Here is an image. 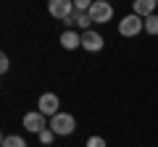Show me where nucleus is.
<instances>
[{
  "instance_id": "1",
  "label": "nucleus",
  "mask_w": 158,
  "mask_h": 147,
  "mask_svg": "<svg viewBox=\"0 0 158 147\" xmlns=\"http://www.w3.org/2000/svg\"><path fill=\"white\" fill-rule=\"evenodd\" d=\"M87 16H90L92 24H106V21L113 18V8H111V3H106V0H95V3L90 6V11H87Z\"/></svg>"
},
{
  "instance_id": "2",
  "label": "nucleus",
  "mask_w": 158,
  "mask_h": 147,
  "mask_svg": "<svg viewBox=\"0 0 158 147\" xmlns=\"http://www.w3.org/2000/svg\"><path fill=\"white\" fill-rule=\"evenodd\" d=\"M142 29H145V18L135 16V13H129V16H124L118 21V34H121V37H135Z\"/></svg>"
},
{
  "instance_id": "3",
  "label": "nucleus",
  "mask_w": 158,
  "mask_h": 147,
  "mask_svg": "<svg viewBox=\"0 0 158 147\" xmlns=\"http://www.w3.org/2000/svg\"><path fill=\"white\" fill-rule=\"evenodd\" d=\"M74 116L71 113H58V116H53V121H50V129H53V134L56 137H69L74 131Z\"/></svg>"
},
{
  "instance_id": "4",
  "label": "nucleus",
  "mask_w": 158,
  "mask_h": 147,
  "mask_svg": "<svg viewBox=\"0 0 158 147\" xmlns=\"http://www.w3.org/2000/svg\"><path fill=\"white\" fill-rule=\"evenodd\" d=\"M48 11H50L53 18L66 21V18L74 13V3H71V0H50V3H48Z\"/></svg>"
},
{
  "instance_id": "5",
  "label": "nucleus",
  "mask_w": 158,
  "mask_h": 147,
  "mask_svg": "<svg viewBox=\"0 0 158 147\" xmlns=\"http://www.w3.org/2000/svg\"><path fill=\"white\" fill-rule=\"evenodd\" d=\"M58 105H61L58 95H53V92H45V95L40 97V102H37V110H40L42 116H58Z\"/></svg>"
},
{
  "instance_id": "6",
  "label": "nucleus",
  "mask_w": 158,
  "mask_h": 147,
  "mask_svg": "<svg viewBox=\"0 0 158 147\" xmlns=\"http://www.w3.org/2000/svg\"><path fill=\"white\" fill-rule=\"evenodd\" d=\"M24 129L40 137L42 131L48 129V124H45V116L40 113V110H34V113H27V116H24Z\"/></svg>"
},
{
  "instance_id": "7",
  "label": "nucleus",
  "mask_w": 158,
  "mask_h": 147,
  "mask_svg": "<svg viewBox=\"0 0 158 147\" xmlns=\"http://www.w3.org/2000/svg\"><path fill=\"white\" fill-rule=\"evenodd\" d=\"M82 47L90 53H98L103 47V37L100 32H92V29H87V32H82Z\"/></svg>"
},
{
  "instance_id": "8",
  "label": "nucleus",
  "mask_w": 158,
  "mask_h": 147,
  "mask_svg": "<svg viewBox=\"0 0 158 147\" xmlns=\"http://www.w3.org/2000/svg\"><path fill=\"white\" fill-rule=\"evenodd\" d=\"M153 11H156V0H135V16L148 18L153 16Z\"/></svg>"
},
{
  "instance_id": "9",
  "label": "nucleus",
  "mask_w": 158,
  "mask_h": 147,
  "mask_svg": "<svg viewBox=\"0 0 158 147\" xmlns=\"http://www.w3.org/2000/svg\"><path fill=\"white\" fill-rule=\"evenodd\" d=\"M61 45L66 47V50H74V47L82 45V34H77L74 29H66V32L61 34Z\"/></svg>"
},
{
  "instance_id": "10",
  "label": "nucleus",
  "mask_w": 158,
  "mask_h": 147,
  "mask_svg": "<svg viewBox=\"0 0 158 147\" xmlns=\"http://www.w3.org/2000/svg\"><path fill=\"white\" fill-rule=\"evenodd\" d=\"M66 24H69V26H79V29H85V32H87V26H90V16H87V13H79V11H74L71 13V16H69L66 18Z\"/></svg>"
},
{
  "instance_id": "11",
  "label": "nucleus",
  "mask_w": 158,
  "mask_h": 147,
  "mask_svg": "<svg viewBox=\"0 0 158 147\" xmlns=\"http://www.w3.org/2000/svg\"><path fill=\"white\" fill-rule=\"evenodd\" d=\"M0 145L3 147H27V142H24L21 137H16V134H8V137H3Z\"/></svg>"
},
{
  "instance_id": "12",
  "label": "nucleus",
  "mask_w": 158,
  "mask_h": 147,
  "mask_svg": "<svg viewBox=\"0 0 158 147\" xmlns=\"http://www.w3.org/2000/svg\"><path fill=\"white\" fill-rule=\"evenodd\" d=\"M145 32L148 34H158V16H156V13L145 18Z\"/></svg>"
},
{
  "instance_id": "13",
  "label": "nucleus",
  "mask_w": 158,
  "mask_h": 147,
  "mask_svg": "<svg viewBox=\"0 0 158 147\" xmlns=\"http://www.w3.org/2000/svg\"><path fill=\"white\" fill-rule=\"evenodd\" d=\"M90 6H92V3H87V0H74V11H79V13L90 11Z\"/></svg>"
},
{
  "instance_id": "14",
  "label": "nucleus",
  "mask_w": 158,
  "mask_h": 147,
  "mask_svg": "<svg viewBox=\"0 0 158 147\" xmlns=\"http://www.w3.org/2000/svg\"><path fill=\"white\" fill-rule=\"evenodd\" d=\"M53 137H56V134H53V129H45L42 134H40V142H42V145H50Z\"/></svg>"
},
{
  "instance_id": "15",
  "label": "nucleus",
  "mask_w": 158,
  "mask_h": 147,
  "mask_svg": "<svg viewBox=\"0 0 158 147\" xmlns=\"http://www.w3.org/2000/svg\"><path fill=\"white\" fill-rule=\"evenodd\" d=\"M87 147H106V139L103 137H90L87 139Z\"/></svg>"
},
{
  "instance_id": "16",
  "label": "nucleus",
  "mask_w": 158,
  "mask_h": 147,
  "mask_svg": "<svg viewBox=\"0 0 158 147\" xmlns=\"http://www.w3.org/2000/svg\"><path fill=\"white\" fill-rule=\"evenodd\" d=\"M8 66H11V61H8V55L3 53V55H0V71L6 74V71H8Z\"/></svg>"
}]
</instances>
